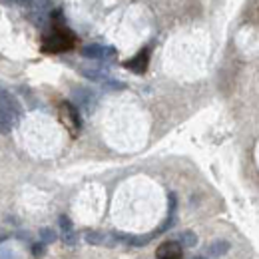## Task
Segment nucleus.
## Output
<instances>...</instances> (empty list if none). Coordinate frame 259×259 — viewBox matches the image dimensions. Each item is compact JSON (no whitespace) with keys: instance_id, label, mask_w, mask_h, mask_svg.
<instances>
[{"instance_id":"nucleus-6","label":"nucleus","mask_w":259,"mask_h":259,"mask_svg":"<svg viewBox=\"0 0 259 259\" xmlns=\"http://www.w3.org/2000/svg\"><path fill=\"white\" fill-rule=\"evenodd\" d=\"M158 259H182V245L178 241H165L156 249Z\"/></svg>"},{"instance_id":"nucleus-13","label":"nucleus","mask_w":259,"mask_h":259,"mask_svg":"<svg viewBox=\"0 0 259 259\" xmlns=\"http://www.w3.org/2000/svg\"><path fill=\"white\" fill-rule=\"evenodd\" d=\"M62 239H64L68 245H72V243H76V239H78V237H76V233H74V231H68V233H62Z\"/></svg>"},{"instance_id":"nucleus-3","label":"nucleus","mask_w":259,"mask_h":259,"mask_svg":"<svg viewBox=\"0 0 259 259\" xmlns=\"http://www.w3.org/2000/svg\"><path fill=\"white\" fill-rule=\"evenodd\" d=\"M60 118H62V124L70 130V134L76 136L78 130H80V118H78L76 106H72L70 102H64V104L60 106Z\"/></svg>"},{"instance_id":"nucleus-4","label":"nucleus","mask_w":259,"mask_h":259,"mask_svg":"<svg viewBox=\"0 0 259 259\" xmlns=\"http://www.w3.org/2000/svg\"><path fill=\"white\" fill-rule=\"evenodd\" d=\"M116 50L110 46H102V44H88L82 48V56L90 58V60H106V58H114Z\"/></svg>"},{"instance_id":"nucleus-14","label":"nucleus","mask_w":259,"mask_h":259,"mask_svg":"<svg viewBox=\"0 0 259 259\" xmlns=\"http://www.w3.org/2000/svg\"><path fill=\"white\" fill-rule=\"evenodd\" d=\"M32 249H34V255H36V257L44 255V251H46V249H44V245H34Z\"/></svg>"},{"instance_id":"nucleus-10","label":"nucleus","mask_w":259,"mask_h":259,"mask_svg":"<svg viewBox=\"0 0 259 259\" xmlns=\"http://www.w3.org/2000/svg\"><path fill=\"white\" fill-rule=\"evenodd\" d=\"M197 243V237H195L194 231H184L180 235V245H186V247H194Z\"/></svg>"},{"instance_id":"nucleus-11","label":"nucleus","mask_w":259,"mask_h":259,"mask_svg":"<svg viewBox=\"0 0 259 259\" xmlns=\"http://www.w3.org/2000/svg\"><path fill=\"white\" fill-rule=\"evenodd\" d=\"M58 226H60V229H62V233H68V231H74V226H72V222L66 218V215H62L60 220H58Z\"/></svg>"},{"instance_id":"nucleus-2","label":"nucleus","mask_w":259,"mask_h":259,"mask_svg":"<svg viewBox=\"0 0 259 259\" xmlns=\"http://www.w3.org/2000/svg\"><path fill=\"white\" fill-rule=\"evenodd\" d=\"M76 44V36L70 32L68 28H54L52 32H48L42 40V52L46 54H60V52H68L72 50Z\"/></svg>"},{"instance_id":"nucleus-9","label":"nucleus","mask_w":259,"mask_h":259,"mask_svg":"<svg viewBox=\"0 0 259 259\" xmlns=\"http://www.w3.org/2000/svg\"><path fill=\"white\" fill-rule=\"evenodd\" d=\"M86 241L88 243H112L108 239V235L106 233H100V231H88L86 233Z\"/></svg>"},{"instance_id":"nucleus-12","label":"nucleus","mask_w":259,"mask_h":259,"mask_svg":"<svg viewBox=\"0 0 259 259\" xmlns=\"http://www.w3.org/2000/svg\"><path fill=\"white\" fill-rule=\"evenodd\" d=\"M40 237H42L44 243H52V241H54V233H52V229H42V231H40Z\"/></svg>"},{"instance_id":"nucleus-1","label":"nucleus","mask_w":259,"mask_h":259,"mask_svg":"<svg viewBox=\"0 0 259 259\" xmlns=\"http://www.w3.org/2000/svg\"><path fill=\"white\" fill-rule=\"evenodd\" d=\"M22 116L18 100L0 86V134H10Z\"/></svg>"},{"instance_id":"nucleus-5","label":"nucleus","mask_w":259,"mask_h":259,"mask_svg":"<svg viewBox=\"0 0 259 259\" xmlns=\"http://www.w3.org/2000/svg\"><path fill=\"white\" fill-rule=\"evenodd\" d=\"M148 64H150V48H144L140 54H136L134 58L124 62V66L132 72H136V74H144L148 70Z\"/></svg>"},{"instance_id":"nucleus-8","label":"nucleus","mask_w":259,"mask_h":259,"mask_svg":"<svg viewBox=\"0 0 259 259\" xmlns=\"http://www.w3.org/2000/svg\"><path fill=\"white\" fill-rule=\"evenodd\" d=\"M82 74L90 80H100V82H106L108 80V72L106 70H100V68H92V70H82Z\"/></svg>"},{"instance_id":"nucleus-7","label":"nucleus","mask_w":259,"mask_h":259,"mask_svg":"<svg viewBox=\"0 0 259 259\" xmlns=\"http://www.w3.org/2000/svg\"><path fill=\"white\" fill-rule=\"evenodd\" d=\"M227 249H229V243H227V241H224V239L213 241V243L209 245V253H211L213 257H222V255H226Z\"/></svg>"},{"instance_id":"nucleus-15","label":"nucleus","mask_w":259,"mask_h":259,"mask_svg":"<svg viewBox=\"0 0 259 259\" xmlns=\"http://www.w3.org/2000/svg\"><path fill=\"white\" fill-rule=\"evenodd\" d=\"M197 259H203V257H197Z\"/></svg>"}]
</instances>
